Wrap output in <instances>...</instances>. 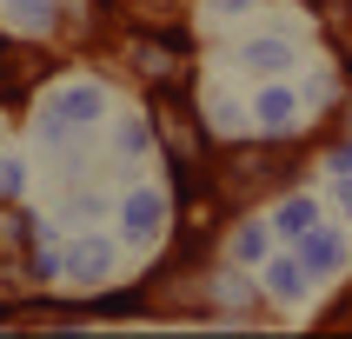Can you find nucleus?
Instances as JSON below:
<instances>
[{
    "label": "nucleus",
    "instance_id": "nucleus-1",
    "mask_svg": "<svg viewBox=\"0 0 352 339\" xmlns=\"http://www.w3.org/2000/svg\"><path fill=\"white\" fill-rule=\"evenodd\" d=\"M67 266H74V279H80V286H100V279L113 273V246H107V239H80Z\"/></svg>",
    "mask_w": 352,
    "mask_h": 339
},
{
    "label": "nucleus",
    "instance_id": "nucleus-2",
    "mask_svg": "<svg viewBox=\"0 0 352 339\" xmlns=\"http://www.w3.org/2000/svg\"><path fill=\"white\" fill-rule=\"evenodd\" d=\"M153 226H160V199H153V193H133V199H126V233L146 239Z\"/></svg>",
    "mask_w": 352,
    "mask_h": 339
},
{
    "label": "nucleus",
    "instance_id": "nucleus-3",
    "mask_svg": "<svg viewBox=\"0 0 352 339\" xmlns=\"http://www.w3.org/2000/svg\"><path fill=\"white\" fill-rule=\"evenodd\" d=\"M259 120H266V127H286V120H293V94H286V87H266V94H259Z\"/></svg>",
    "mask_w": 352,
    "mask_h": 339
},
{
    "label": "nucleus",
    "instance_id": "nucleus-4",
    "mask_svg": "<svg viewBox=\"0 0 352 339\" xmlns=\"http://www.w3.org/2000/svg\"><path fill=\"white\" fill-rule=\"evenodd\" d=\"M339 259H346V246H339V239H313V246H306V266H313V273H333Z\"/></svg>",
    "mask_w": 352,
    "mask_h": 339
},
{
    "label": "nucleus",
    "instance_id": "nucleus-5",
    "mask_svg": "<svg viewBox=\"0 0 352 339\" xmlns=\"http://www.w3.org/2000/svg\"><path fill=\"white\" fill-rule=\"evenodd\" d=\"M60 113H67V120H94V113H100V94H94V87H80V94H67Z\"/></svg>",
    "mask_w": 352,
    "mask_h": 339
},
{
    "label": "nucleus",
    "instance_id": "nucleus-6",
    "mask_svg": "<svg viewBox=\"0 0 352 339\" xmlns=\"http://www.w3.org/2000/svg\"><path fill=\"white\" fill-rule=\"evenodd\" d=\"M306 226H313V206H306V199L279 206V233H306Z\"/></svg>",
    "mask_w": 352,
    "mask_h": 339
},
{
    "label": "nucleus",
    "instance_id": "nucleus-7",
    "mask_svg": "<svg viewBox=\"0 0 352 339\" xmlns=\"http://www.w3.org/2000/svg\"><path fill=\"white\" fill-rule=\"evenodd\" d=\"M246 60H253V67H266V74H273L279 60H286V47H279V40H253V47H246Z\"/></svg>",
    "mask_w": 352,
    "mask_h": 339
},
{
    "label": "nucleus",
    "instance_id": "nucleus-8",
    "mask_svg": "<svg viewBox=\"0 0 352 339\" xmlns=\"http://www.w3.org/2000/svg\"><path fill=\"white\" fill-rule=\"evenodd\" d=\"M299 286H306V273H299V266H286V259H279V266H273V293H286V299H293Z\"/></svg>",
    "mask_w": 352,
    "mask_h": 339
},
{
    "label": "nucleus",
    "instance_id": "nucleus-9",
    "mask_svg": "<svg viewBox=\"0 0 352 339\" xmlns=\"http://www.w3.org/2000/svg\"><path fill=\"white\" fill-rule=\"evenodd\" d=\"M14 7V20H27V27H47V0H7Z\"/></svg>",
    "mask_w": 352,
    "mask_h": 339
},
{
    "label": "nucleus",
    "instance_id": "nucleus-10",
    "mask_svg": "<svg viewBox=\"0 0 352 339\" xmlns=\"http://www.w3.org/2000/svg\"><path fill=\"white\" fill-rule=\"evenodd\" d=\"M239 253L259 259V253H266V233H259V226H246V233H239Z\"/></svg>",
    "mask_w": 352,
    "mask_h": 339
},
{
    "label": "nucleus",
    "instance_id": "nucleus-11",
    "mask_svg": "<svg viewBox=\"0 0 352 339\" xmlns=\"http://www.w3.org/2000/svg\"><path fill=\"white\" fill-rule=\"evenodd\" d=\"M219 7H246V0H219Z\"/></svg>",
    "mask_w": 352,
    "mask_h": 339
},
{
    "label": "nucleus",
    "instance_id": "nucleus-12",
    "mask_svg": "<svg viewBox=\"0 0 352 339\" xmlns=\"http://www.w3.org/2000/svg\"><path fill=\"white\" fill-rule=\"evenodd\" d=\"M346 206H352V186H346Z\"/></svg>",
    "mask_w": 352,
    "mask_h": 339
}]
</instances>
